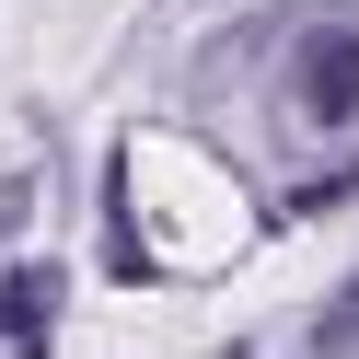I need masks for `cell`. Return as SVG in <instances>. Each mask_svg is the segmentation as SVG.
Returning a JSON list of instances; mask_svg holds the SVG:
<instances>
[{
  "mask_svg": "<svg viewBox=\"0 0 359 359\" xmlns=\"http://www.w3.org/2000/svg\"><path fill=\"white\" fill-rule=\"evenodd\" d=\"M290 93L313 128H359V24H313L290 47Z\"/></svg>",
  "mask_w": 359,
  "mask_h": 359,
  "instance_id": "cell-1",
  "label": "cell"
},
{
  "mask_svg": "<svg viewBox=\"0 0 359 359\" xmlns=\"http://www.w3.org/2000/svg\"><path fill=\"white\" fill-rule=\"evenodd\" d=\"M47 313H58V278H47V266H12V278H0V336H12V348H35Z\"/></svg>",
  "mask_w": 359,
  "mask_h": 359,
  "instance_id": "cell-2",
  "label": "cell"
},
{
  "mask_svg": "<svg viewBox=\"0 0 359 359\" xmlns=\"http://www.w3.org/2000/svg\"><path fill=\"white\" fill-rule=\"evenodd\" d=\"M313 348H359V302H336L325 325H313Z\"/></svg>",
  "mask_w": 359,
  "mask_h": 359,
  "instance_id": "cell-3",
  "label": "cell"
}]
</instances>
